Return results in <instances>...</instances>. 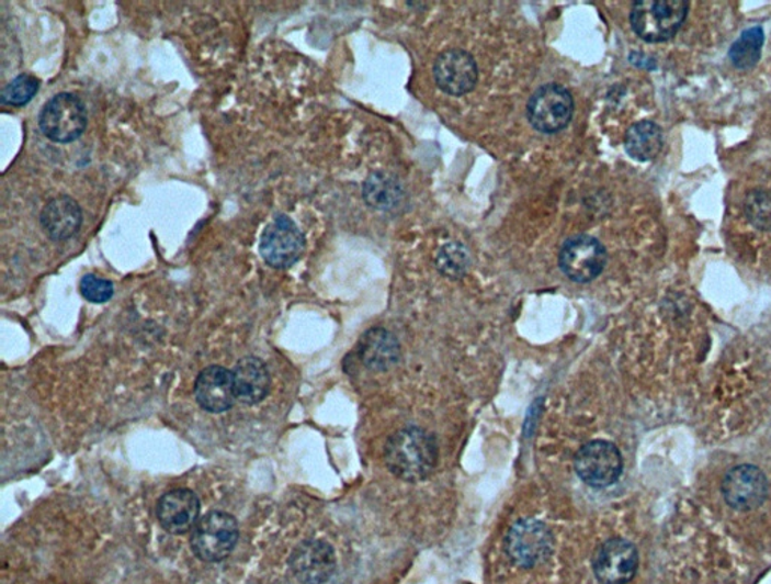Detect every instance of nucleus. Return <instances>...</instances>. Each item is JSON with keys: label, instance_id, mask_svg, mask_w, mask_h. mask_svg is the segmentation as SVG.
Segmentation results:
<instances>
[{"label": "nucleus", "instance_id": "obj_1", "mask_svg": "<svg viewBox=\"0 0 771 584\" xmlns=\"http://www.w3.org/2000/svg\"><path fill=\"white\" fill-rule=\"evenodd\" d=\"M438 459V442L426 429L411 426L398 430L386 442L387 469L402 481H423L433 473Z\"/></svg>", "mask_w": 771, "mask_h": 584}, {"label": "nucleus", "instance_id": "obj_19", "mask_svg": "<svg viewBox=\"0 0 771 584\" xmlns=\"http://www.w3.org/2000/svg\"><path fill=\"white\" fill-rule=\"evenodd\" d=\"M664 148V132L654 121H639L625 135V151L637 162H649Z\"/></svg>", "mask_w": 771, "mask_h": 584}, {"label": "nucleus", "instance_id": "obj_17", "mask_svg": "<svg viewBox=\"0 0 771 584\" xmlns=\"http://www.w3.org/2000/svg\"><path fill=\"white\" fill-rule=\"evenodd\" d=\"M42 225L46 235L52 240L63 242L70 239L79 232L82 225V211L79 204L70 196H56L44 207Z\"/></svg>", "mask_w": 771, "mask_h": 584}, {"label": "nucleus", "instance_id": "obj_9", "mask_svg": "<svg viewBox=\"0 0 771 584\" xmlns=\"http://www.w3.org/2000/svg\"><path fill=\"white\" fill-rule=\"evenodd\" d=\"M305 249V236L291 217L277 215L262 233L260 252L274 269L290 268Z\"/></svg>", "mask_w": 771, "mask_h": 584}, {"label": "nucleus", "instance_id": "obj_11", "mask_svg": "<svg viewBox=\"0 0 771 584\" xmlns=\"http://www.w3.org/2000/svg\"><path fill=\"white\" fill-rule=\"evenodd\" d=\"M725 502L736 510L760 507L769 495V482L758 467L742 464L730 469L722 483Z\"/></svg>", "mask_w": 771, "mask_h": 584}, {"label": "nucleus", "instance_id": "obj_14", "mask_svg": "<svg viewBox=\"0 0 771 584\" xmlns=\"http://www.w3.org/2000/svg\"><path fill=\"white\" fill-rule=\"evenodd\" d=\"M201 503L191 490H173L157 503V519L168 534L184 535L200 521Z\"/></svg>", "mask_w": 771, "mask_h": 584}, {"label": "nucleus", "instance_id": "obj_5", "mask_svg": "<svg viewBox=\"0 0 771 584\" xmlns=\"http://www.w3.org/2000/svg\"><path fill=\"white\" fill-rule=\"evenodd\" d=\"M555 541L548 527L538 519H520L504 538L508 558L520 568H534L551 558Z\"/></svg>", "mask_w": 771, "mask_h": 584}, {"label": "nucleus", "instance_id": "obj_2", "mask_svg": "<svg viewBox=\"0 0 771 584\" xmlns=\"http://www.w3.org/2000/svg\"><path fill=\"white\" fill-rule=\"evenodd\" d=\"M689 14L685 0H639L633 3L630 23L647 43H665L680 31Z\"/></svg>", "mask_w": 771, "mask_h": 584}, {"label": "nucleus", "instance_id": "obj_16", "mask_svg": "<svg viewBox=\"0 0 771 584\" xmlns=\"http://www.w3.org/2000/svg\"><path fill=\"white\" fill-rule=\"evenodd\" d=\"M234 392L241 404L258 405L270 392V373L265 362L257 357L241 358L233 370Z\"/></svg>", "mask_w": 771, "mask_h": 584}, {"label": "nucleus", "instance_id": "obj_23", "mask_svg": "<svg viewBox=\"0 0 771 584\" xmlns=\"http://www.w3.org/2000/svg\"><path fill=\"white\" fill-rule=\"evenodd\" d=\"M469 254L460 244H447L440 249L438 268L440 272L451 278L463 277L469 269Z\"/></svg>", "mask_w": 771, "mask_h": 584}, {"label": "nucleus", "instance_id": "obj_24", "mask_svg": "<svg viewBox=\"0 0 771 584\" xmlns=\"http://www.w3.org/2000/svg\"><path fill=\"white\" fill-rule=\"evenodd\" d=\"M80 292H82L84 300L92 302V304H104V302L112 300L113 284L104 278L88 273L82 278Z\"/></svg>", "mask_w": 771, "mask_h": 584}, {"label": "nucleus", "instance_id": "obj_6", "mask_svg": "<svg viewBox=\"0 0 771 584\" xmlns=\"http://www.w3.org/2000/svg\"><path fill=\"white\" fill-rule=\"evenodd\" d=\"M575 100L570 91L558 83H548L536 90L528 102V119L538 132L556 133L570 124Z\"/></svg>", "mask_w": 771, "mask_h": 584}, {"label": "nucleus", "instance_id": "obj_13", "mask_svg": "<svg viewBox=\"0 0 771 584\" xmlns=\"http://www.w3.org/2000/svg\"><path fill=\"white\" fill-rule=\"evenodd\" d=\"M434 79L438 87L450 96H464L474 90L478 80L475 59L460 48H452L435 59Z\"/></svg>", "mask_w": 771, "mask_h": 584}, {"label": "nucleus", "instance_id": "obj_8", "mask_svg": "<svg viewBox=\"0 0 771 584\" xmlns=\"http://www.w3.org/2000/svg\"><path fill=\"white\" fill-rule=\"evenodd\" d=\"M608 252L600 240L588 235L570 237L559 252V268L576 283H589L603 272Z\"/></svg>", "mask_w": 771, "mask_h": 584}, {"label": "nucleus", "instance_id": "obj_20", "mask_svg": "<svg viewBox=\"0 0 771 584\" xmlns=\"http://www.w3.org/2000/svg\"><path fill=\"white\" fill-rule=\"evenodd\" d=\"M363 199L377 211L390 212L401 205L404 189L395 177L385 172H375L365 181Z\"/></svg>", "mask_w": 771, "mask_h": 584}, {"label": "nucleus", "instance_id": "obj_12", "mask_svg": "<svg viewBox=\"0 0 771 584\" xmlns=\"http://www.w3.org/2000/svg\"><path fill=\"white\" fill-rule=\"evenodd\" d=\"M290 568L302 584H325L337 571V555L330 543L309 539L291 553Z\"/></svg>", "mask_w": 771, "mask_h": 584}, {"label": "nucleus", "instance_id": "obj_3", "mask_svg": "<svg viewBox=\"0 0 771 584\" xmlns=\"http://www.w3.org/2000/svg\"><path fill=\"white\" fill-rule=\"evenodd\" d=\"M238 537L237 519L222 510H212L196 523L191 539L192 550L201 561L222 562L236 549Z\"/></svg>", "mask_w": 771, "mask_h": 584}, {"label": "nucleus", "instance_id": "obj_10", "mask_svg": "<svg viewBox=\"0 0 771 584\" xmlns=\"http://www.w3.org/2000/svg\"><path fill=\"white\" fill-rule=\"evenodd\" d=\"M639 568L636 547L625 539L613 538L597 550L593 573L601 584H627Z\"/></svg>", "mask_w": 771, "mask_h": 584}, {"label": "nucleus", "instance_id": "obj_21", "mask_svg": "<svg viewBox=\"0 0 771 584\" xmlns=\"http://www.w3.org/2000/svg\"><path fill=\"white\" fill-rule=\"evenodd\" d=\"M766 34L761 26L749 27L742 31L736 43L729 48V60L738 70H750L761 59L762 46Z\"/></svg>", "mask_w": 771, "mask_h": 584}, {"label": "nucleus", "instance_id": "obj_4", "mask_svg": "<svg viewBox=\"0 0 771 584\" xmlns=\"http://www.w3.org/2000/svg\"><path fill=\"white\" fill-rule=\"evenodd\" d=\"M38 124L44 136L54 143H72L87 128V108L78 96L60 92L44 104Z\"/></svg>", "mask_w": 771, "mask_h": 584}, {"label": "nucleus", "instance_id": "obj_7", "mask_svg": "<svg viewBox=\"0 0 771 584\" xmlns=\"http://www.w3.org/2000/svg\"><path fill=\"white\" fill-rule=\"evenodd\" d=\"M623 457L612 442L596 440L581 447L576 454L577 476L592 488H608L623 473Z\"/></svg>", "mask_w": 771, "mask_h": 584}, {"label": "nucleus", "instance_id": "obj_18", "mask_svg": "<svg viewBox=\"0 0 771 584\" xmlns=\"http://www.w3.org/2000/svg\"><path fill=\"white\" fill-rule=\"evenodd\" d=\"M358 350L363 364L373 370L394 368L401 356L397 338L383 328L370 329L359 341Z\"/></svg>", "mask_w": 771, "mask_h": 584}, {"label": "nucleus", "instance_id": "obj_22", "mask_svg": "<svg viewBox=\"0 0 771 584\" xmlns=\"http://www.w3.org/2000/svg\"><path fill=\"white\" fill-rule=\"evenodd\" d=\"M38 88L39 82L34 76L20 75L3 88L0 100H2L3 104H10V106H24V104L30 103L34 99Z\"/></svg>", "mask_w": 771, "mask_h": 584}, {"label": "nucleus", "instance_id": "obj_15", "mask_svg": "<svg viewBox=\"0 0 771 584\" xmlns=\"http://www.w3.org/2000/svg\"><path fill=\"white\" fill-rule=\"evenodd\" d=\"M195 397L201 408L208 413L222 414L231 408L237 398L233 372L220 366L202 370L195 382Z\"/></svg>", "mask_w": 771, "mask_h": 584}]
</instances>
